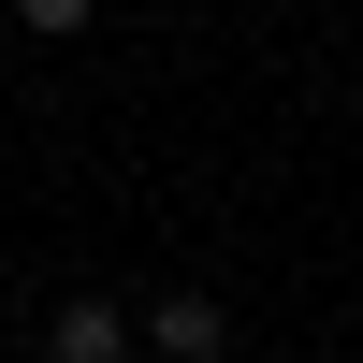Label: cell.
Here are the masks:
<instances>
[{
  "instance_id": "1",
  "label": "cell",
  "mask_w": 363,
  "mask_h": 363,
  "mask_svg": "<svg viewBox=\"0 0 363 363\" xmlns=\"http://www.w3.org/2000/svg\"><path fill=\"white\" fill-rule=\"evenodd\" d=\"M44 363H131V306H116V291H73V306L44 320Z\"/></svg>"
},
{
  "instance_id": "2",
  "label": "cell",
  "mask_w": 363,
  "mask_h": 363,
  "mask_svg": "<svg viewBox=\"0 0 363 363\" xmlns=\"http://www.w3.org/2000/svg\"><path fill=\"white\" fill-rule=\"evenodd\" d=\"M218 335H233L218 291H160V306H145V349H160V363H218Z\"/></svg>"
},
{
  "instance_id": "3",
  "label": "cell",
  "mask_w": 363,
  "mask_h": 363,
  "mask_svg": "<svg viewBox=\"0 0 363 363\" xmlns=\"http://www.w3.org/2000/svg\"><path fill=\"white\" fill-rule=\"evenodd\" d=\"M15 29H29V44H73V29H87V0H15Z\"/></svg>"
}]
</instances>
